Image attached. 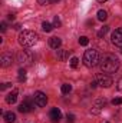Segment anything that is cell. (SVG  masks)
Returning <instances> with one entry per match:
<instances>
[{
	"instance_id": "obj_1",
	"label": "cell",
	"mask_w": 122,
	"mask_h": 123,
	"mask_svg": "<svg viewBox=\"0 0 122 123\" xmlns=\"http://www.w3.org/2000/svg\"><path fill=\"white\" fill-rule=\"evenodd\" d=\"M99 66H101V70L105 73H115L119 69V60L115 55L105 53L99 60Z\"/></svg>"
},
{
	"instance_id": "obj_2",
	"label": "cell",
	"mask_w": 122,
	"mask_h": 123,
	"mask_svg": "<svg viewBox=\"0 0 122 123\" xmlns=\"http://www.w3.org/2000/svg\"><path fill=\"white\" fill-rule=\"evenodd\" d=\"M37 40H39V36H37L36 31H33V30H23L19 34V43L23 47H32V46H34L37 43Z\"/></svg>"
},
{
	"instance_id": "obj_3",
	"label": "cell",
	"mask_w": 122,
	"mask_h": 123,
	"mask_svg": "<svg viewBox=\"0 0 122 123\" xmlns=\"http://www.w3.org/2000/svg\"><path fill=\"white\" fill-rule=\"evenodd\" d=\"M99 53H98V50H95V49H89V50H86L85 52V55H83V63H85V66L86 67H93V66H96L98 63H99Z\"/></svg>"
},
{
	"instance_id": "obj_4",
	"label": "cell",
	"mask_w": 122,
	"mask_h": 123,
	"mask_svg": "<svg viewBox=\"0 0 122 123\" xmlns=\"http://www.w3.org/2000/svg\"><path fill=\"white\" fill-rule=\"evenodd\" d=\"M17 62H20L25 66H29V64H32V62H33V56H32V53H29L27 50H20L17 53Z\"/></svg>"
},
{
	"instance_id": "obj_5",
	"label": "cell",
	"mask_w": 122,
	"mask_h": 123,
	"mask_svg": "<svg viewBox=\"0 0 122 123\" xmlns=\"http://www.w3.org/2000/svg\"><path fill=\"white\" fill-rule=\"evenodd\" d=\"M96 82L101 87H111L112 86V79L106 74H102V73L96 76Z\"/></svg>"
},
{
	"instance_id": "obj_6",
	"label": "cell",
	"mask_w": 122,
	"mask_h": 123,
	"mask_svg": "<svg viewBox=\"0 0 122 123\" xmlns=\"http://www.w3.org/2000/svg\"><path fill=\"white\" fill-rule=\"evenodd\" d=\"M34 105H36V103H32L30 99H25V100L20 103V106H19V112H20V113H29V112H32V110L34 109Z\"/></svg>"
},
{
	"instance_id": "obj_7",
	"label": "cell",
	"mask_w": 122,
	"mask_h": 123,
	"mask_svg": "<svg viewBox=\"0 0 122 123\" xmlns=\"http://www.w3.org/2000/svg\"><path fill=\"white\" fill-rule=\"evenodd\" d=\"M34 103H36V106H39V107L46 106V103H47V96L43 92H36L34 93Z\"/></svg>"
},
{
	"instance_id": "obj_8",
	"label": "cell",
	"mask_w": 122,
	"mask_h": 123,
	"mask_svg": "<svg viewBox=\"0 0 122 123\" xmlns=\"http://www.w3.org/2000/svg\"><path fill=\"white\" fill-rule=\"evenodd\" d=\"M111 39H112V43H114L115 46L122 47V27L121 29H116V30L114 31L112 36H111Z\"/></svg>"
},
{
	"instance_id": "obj_9",
	"label": "cell",
	"mask_w": 122,
	"mask_h": 123,
	"mask_svg": "<svg viewBox=\"0 0 122 123\" xmlns=\"http://www.w3.org/2000/svg\"><path fill=\"white\" fill-rule=\"evenodd\" d=\"M12 63H13V57L10 53H3L0 56V66L1 67H9V66H12Z\"/></svg>"
},
{
	"instance_id": "obj_10",
	"label": "cell",
	"mask_w": 122,
	"mask_h": 123,
	"mask_svg": "<svg viewBox=\"0 0 122 123\" xmlns=\"http://www.w3.org/2000/svg\"><path fill=\"white\" fill-rule=\"evenodd\" d=\"M49 117H50L52 123H59V120L62 119L61 110H59L58 107H53V109L50 110V113H49Z\"/></svg>"
},
{
	"instance_id": "obj_11",
	"label": "cell",
	"mask_w": 122,
	"mask_h": 123,
	"mask_svg": "<svg viewBox=\"0 0 122 123\" xmlns=\"http://www.w3.org/2000/svg\"><path fill=\"white\" fill-rule=\"evenodd\" d=\"M103 106H105V100H102V99H99V100H96L95 102V105H93V107H92V113H95V115H98L102 109H103Z\"/></svg>"
},
{
	"instance_id": "obj_12",
	"label": "cell",
	"mask_w": 122,
	"mask_h": 123,
	"mask_svg": "<svg viewBox=\"0 0 122 123\" xmlns=\"http://www.w3.org/2000/svg\"><path fill=\"white\" fill-rule=\"evenodd\" d=\"M16 100H17V90H13V92H10L6 96V102H7L9 105L16 103Z\"/></svg>"
},
{
	"instance_id": "obj_13",
	"label": "cell",
	"mask_w": 122,
	"mask_h": 123,
	"mask_svg": "<svg viewBox=\"0 0 122 123\" xmlns=\"http://www.w3.org/2000/svg\"><path fill=\"white\" fill-rule=\"evenodd\" d=\"M49 44H50V47H53V49H59L62 46V40L59 37H50Z\"/></svg>"
},
{
	"instance_id": "obj_14",
	"label": "cell",
	"mask_w": 122,
	"mask_h": 123,
	"mask_svg": "<svg viewBox=\"0 0 122 123\" xmlns=\"http://www.w3.org/2000/svg\"><path fill=\"white\" fill-rule=\"evenodd\" d=\"M56 56H58V59H59V60L61 62H66L68 60V59H69V52H68V50H58V55H56Z\"/></svg>"
},
{
	"instance_id": "obj_15",
	"label": "cell",
	"mask_w": 122,
	"mask_h": 123,
	"mask_svg": "<svg viewBox=\"0 0 122 123\" xmlns=\"http://www.w3.org/2000/svg\"><path fill=\"white\" fill-rule=\"evenodd\" d=\"M16 120V115L13 112H6L4 113V122L6 123H13Z\"/></svg>"
},
{
	"instance_id": "obj_16",
	"label": "cell",
	"mask_w": 122,
	"mask_h": 123,
	"mask_svg": "<svg viewBox=\"0 0 122 123\" xmlns=\"http://www.w3.org/2000/svg\"><path fill=\"white\" fill-rule=\"evenodd\" d=\"M96 16H98V20H101V22H105V20L108 19V13H106L105 10H99Z\"/></svg>"
},
{
	"instance_id": "obj_17",
	"label": "cell",
	"mask_w": 122,
	"mask_h": 123,
	"mask_svg": "<svg viewBox=\"0 0 122 123\" xmlns=\"http://www.w3.org/2000/svg\"><path fill=\"white\" fill-rule=\"evenodd\" d=\"M53 25H50V23H47V22H43L42 23V29H43V31H46V33H49V31L53 30Z\"/></svg>"
},
{
	"instance_id": "obj_18",
	"label": "cell",
	"mask_w": 122,
	"mask_h": 123,
	"mask_svg": "<svg viewBox=\"0 0 122 123\" xmlns=\"http://www.w3.org/2000/svg\"><path fill=\"white\" fill-rule=\"evenodd\" d=\"M72 92V86L69 85V83H63L62 85V93L63 94H68V93Z\"/></svg>"
},
{
	"instance_id": "obj_19",
	"label": "cell",
	"mask_w": 122,
	"mask_h": 123,
	"mask_svg": "<svg viewBox=\"0 0 122 123\" xmlns=\"http://www.w3.org/2000/svg\"><path fill=\"white\" fill-rule=\"evenodd\" d=\"M25 80H26V70L19 69V82H25Z\"/></svg>"
},
{
	"instance_id": "obj_20",
	"label": "cell",
	"mask_w": 122,
	"mask_h": 123,
	"mask_svg": "<svg viewBox=\"0 0 122 123\" xmlns=\"http://www.w3.org/2000/svg\"><path fill=\"white\" fill-rule=\"evenodd\" d=\"M108 30H109V27H108V26H103L101 30L98 31V37H103V36L108 33Z\"/></svg>"
},
{
	"instance_id": "obj_21",
	"label": "cell",
	"mask_w": 122,
	"mask_h": 123,
	"mask_svg": "<svg viewBox=\"0 0 122 123\" xmlns=\"http://www.w3.org/2000/svg\"><path fill=\"white\" fill-rule=\"evenodd\" d=\"M88 43H89V39H88L86 36H82V37L79 39V44H81V46H88Z\"/></svg>"
},
{
	"instance_id": "obj_22",
	"label": "cell",
	"mask_w": 122,
	"mask_h": 123,
	"mask_svg": "<svg viewBox=\"0 0 122 123\" xmlns=\"http://www.w3.org/2000/svg\"><path fill=\"white\" fill-rule=\"evenodd\" d=\"M78 64H79V59H78V57H72V59H70V67H72V69H76Z\"/></svg>"
},
{
	"instance_id": "obj_23",
	"label": "cell",
	"mask_w": 122,
	"mask_h": 123,
	"mask_svg": "<svg viewBox=\"0 0 122 123\" xmlns=\"http://www.w3.org/2000/svg\"><path fill=\"white\" fill-rule=\"evenodd\" d=\"M39 1V4H42V6H47V4H52V3H55V1H58V0H37Z\"/></svg>"
},
{
	"instance_id": "obj_24",
	"label": "cell",
	"mask_w": 122,
	"mask_h": 123,
	"mask_svg": "<svg viewBox=\"0 0 122 123\" xmlns=\"http://www.w3.org/2000/svg\"><path fill=\"white\" fill-rule=\"evenodd\" d=\"M53 26H55V27H61L62 26V22H61V19H59V16H55V19H53Z\"/></svg>"
},
{
	"instance_id": "obj_25",
	"label": "cell",
	"mask_w": 122,
	"mask_h": 123,
	"mask_svg": "<svg viewBox=\"0 0 122 123\" xmlns=\"http://www.w3.org/2000/svg\"><path fill=\"white\" fill-rule=\"evenodd\" d=\"M112 105H114V106H119V105H122V97H115V99L112 100Z\"/></svg>"
},
{
	"instance_id": "obj_26",
	"label": "cell",
	"mask_w": 122,
	"mask_h": 123,
	"mask_svg": "<svg viewBox=\"0 0 122 123\" xmlns=\"http://www.w3.org/2000/svg\"><path fill=\"white\" fill-rule=\"evenodd\" d=\"M66 120H68V123H73V122H75V115H69V113H68Z\"/></svg>"
},
{
	"instance_id": "obj_27",
	"label": "cell",
	"mask_w": 122,
	"mask_h": 123,
	"mask_svg": "<svg viewBox=\"0 0 122 123\" xmlns=\"http://www.w3.org/2000/svg\"><path fill=\"white\" fill-rule=\"evenodd\" d=\"M116 87H118V90H121V92H122V77L118 80V83H116Z\"/></svg>"
},
{
	"instance_id": "obj_28",
	"label": "cell",
	"mask_w": 122,
	"mask_h": 123,
	"mask_svg": "<svg viewBox=\"0 0 122 123\" xmlns=\"http://www.w3.org/2000/svg\"><path fill=\"white\" fill-rule=\"evenodd\" d=\"M7 87H10V83H3L1 87H0V90H4V89H7Z\"/></svg>"
},
{
	"instance_id": "obj_29",
	"label": "cell",
	"mask_w": 122,
	"mask_h": 123,
	"mask_svg": "<svg viewBox=\"0 0 122 123\" xmlns=\"http://www.w3.org/2000/svg\"><path fill=\"white\" fill-rule=\"evenodd\" d=\"M1 31H6V23L4 22L1 23Z\"/></svg>"
},
{
	"instance_id": "obj_30",
	"label": "cell",
	"mask_w": 122,
	"mask_h": 123,
	"mask_svg": "<svg viewBox=\"0 0 122 123\" xmlns=\"http://www.w3.org/2000/svg\"><path fill=\"white\" fill-rule=\"evenodd\" d=\"M96 85H98V82H96V80H93V82L91 83V87H96Z\"/></svg>"
},
{
	"instance_id": "obj_31",
	"label": "cell",
	"mask_w": 122,
	"mask_h": 123,
	"mask_svg": "<svg viewBox=\"0 0 122 123\" xmlns=\"http://www.w3.org/2000/svg\"><path fill=\"white\" fill-rule=\"evenodd\" d=\"M7 19H9V20H14V16H13V14H9Z\"/></svg>"
},
{
	"instance_id": "obj_32",
	"label": "cell",
	"mask_w": 122,
	"mask_h": 123,
	"mask_svg": "<svg viewBox=\"0 0 122 123\" xmlns=\"http://www.w3.org/2000/svg\"><path fill=\"white\" fill-rule=\"evenodd\" d=\"M99 3H105V1H108V0H98Z\"/></svg>"
}]
</instances>
